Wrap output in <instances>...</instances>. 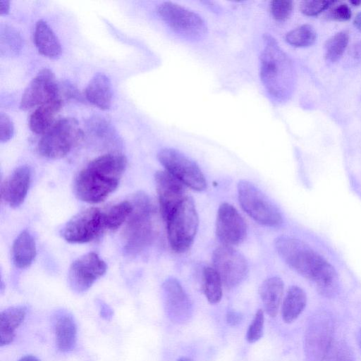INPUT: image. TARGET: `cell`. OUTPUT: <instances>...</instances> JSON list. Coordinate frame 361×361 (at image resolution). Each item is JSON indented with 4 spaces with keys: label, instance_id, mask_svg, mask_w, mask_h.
Listing matches in <instances>:
<instances>
[{
    "label": "cell",
    "instance_id": "cell-30",
    "mask_svg": "<svg viewBox=\"0 0 361 361\" xmlns=\"http://www.w3.org/2000/svg\"><path fill=\"white\" fill-rule=\"evenodd\" d=\"M349 42V34L343 30L331 37L324 45L325 58L331 62L338 60L344 53Z\"/></svg>",
    "mask_w": 361,
    "mask_h": 361
},
{
    "label": "cell",
    "instance_id": "cell-35",
    "mask_svg": "<svg viewBox=\"0 0 361 361\" xmlns=\"http://www.w3.org/2000/svg\"><path fill=\"white\" fill-rule=\"evenodd\" d=\"M329 361H355V359L347 344L341 342L333 348Z\"/></svg>",
    "mask_w": 361,
    "mask_h": 361
},
{
    "label": "cell",
    "instance_id": "cell-23",
    "mask_svg": "<svg viewBox=\"0 0 361 361\" xmlns=\"http://www.w3.org/2000/svg\"><path fill=\"white\" fill-rule=\"evenodd\" d=\"M27 314L25 306H14L2 311L0 314V345L1 347L12 343L16 330L24 321Z\"/></svg>",
    "mask_w": 361,
    "mask_h": 361
},
{
    "label": "cell",
    "instance_id": "cell-32",
    "mask_svg": "<svg viewBox=\"0 0 361 361\" xmlns=\"http://www.w3.org/2000/svg\"><path fill=\"white\" fill-rule=\"evenodd\" d=\"M264 321V312L259 309L257 311L247 331L246 339L249 343H255L261 338L263 334Z\"/></svg>",
    "mask_w": 361,
    "mask_h": 361
},
{
    "label": "cell",
    "instance_id": "cell-18",
    "mask_svg": "<svg viewBox=\"0 0 361 361\" xmlns=\"http://www.w3.org/2000/svg\"><path fill=\"white\" fill-rule=\"evenodd\" d=\"M30 180V168L28 166L18 167L1 184V199L11 207H19L25 199Z\"/></svg>",
    "mask_w": 361,
    "mask_h": 361
},
{
    "label": "cell",
    "instance_id": "cell-43",
    "mask_svg": "<svg viewBox=\"0 0 361 361\" xmlns=\"http://www.w3.org/2000/svg\"><path fill=\"white\" fill-rule=\"evenodd\" d=\"M18 361H40L37 357L27 355L21 357Z\"/></svg>",
    "mask_w": 361,
    "mask_h": 361
},
{
    "label": "cell",
    "instance_id": "cell-21",
    "mask_svg": "<svg viewBox=\"0 0 361 361\" xmlns=\"http://www.w3.org/2000/svg\"><path fill=\"white\" fill-rule=\"evenodd\" d=\"M34 43L39 53L51 59L59 58L62 52L58 37L43 20H39L35 24Z\"/></svg>",
    "mask_w": 361,
    "mask_h": 361
},
{
    "label": "cell",
    "instance_id": "cell-25",
    "mask_svg": "<svg viewBox=\"0 0 361 361\" xmlns=\"http://www.w3.org/2000/svg\"><path fill=\"white\" fill-rule=\"evenodd\" d=\"M36 255V246L29 231H22L15 239L12 247L13 261L20 269L28 267Z\"/></svg>",
    "mask_w": 361,
    "mask_h": 361
},
{
    "label": "cell",
    "instance_id": "cell-26",
    "mask_svg": "<svg viewBox=\"0 0 361 361\" xmlns=\"http://www.w3.org/2000/svg\"><path fill=\"white\" fill-rule=\"evenodd\" d=\"M307 303L305 292L299 286L289 288L284 298L281 314L286 323L294 322L302 313Z\"/></svg>",
    "mask_w": 361,
    "mask_h": 361
},
{
    "label": "cell",
    "instance_id": "cell-44",
    "mask_svg": "<svg viewBox=\"0 0 361 361\" xmlns=\"http://www.w3.org/2000/svg\"><path fill=\"white\" fill-rule=\"evenodd\" d=\"M357 340L358 345L361 350V328L359 329V331L357 333Z\"/></svg>",
    "mask_w": 361,
    "mask_h": 361
},
{
    "label": "cell",
    "instance_id": "cell-8",
    "mask_svg": "<svg viewBox=\"0 0 361 361\" xmlns=\"http://www.w3.org/2000/svg\"><path fill=\"white\" fill-rule=\"evenodd\" d=\"M334 321L326 311L315 312L310 319L304 336L306 361H325L332 346Z\"/></svg>",
    "mask_w": 361,
    "mask_h": 361
},
{
    "label": "cell",
    "instance_id": "cell-1",
    "mask_svg": "<svg viewBox=\"0 0 361 361\" xmlns=\"http://www.w3.org/2000/svg\"><path fill=\"white\" fill-rule=\"evenodd\" d=\"M274 246L283 260L300 275L313 281L321 294L329 297L336 293L338 276L334 267L307 243L281 235L275 240Z\"/></svg>",
    "mask_w": 361,
    "mask_h": 361
},
{
    "label": "cell",
    "instance_id": "cell-14",
    "mask_svg": "<svg viewBox=\"0 0 361 361\" xmlns=\"http://www.w3.org/2000/svg\"><path fill=\"white\" fill-rule=\"evenodd\" d=\"M59 97V88L55 75L50 69L44 68L37 73L25 89L20 108L28 110Z\"/></svg>",
    "mask_w": 361,
    "mask_h": 361
},
{
    "label": "cell",
    "instance_id": "cell-24",
    "mask_svg": "<svg viewBox=\"0 0 361 361\" xmlns=\"http://www.w3.org/2000/svg\"><path fill=\"white\" fill-rule=\"evenodd\" d=\"M283 282L277 276L267 279L259 288V295L267 314L275 317L283 293Z\"/></svg>",
    "mask_w": 361,
    "mask_h": 361
},
{
    "label": "cell",
    "instance_id": "cell-28",
    "mask_svg": "<svg viewBox=\"0 0 361 361\" xmlns=\"http://www.w3.org/2000/svg\"><path fill=\"white\" fill-rule=\"evenodd\" d=\"M202 286L207 300L218 303L222 297V281L214 267H206L202 272Z\"/></svg>",
    "mask_w": 361,
    "mask_h": 361
},
{
    "label": "cell",
    "instance_id": "cell-39",
    "mask_svg": "<svg viewBox=\"0 0 361 361\" xmlns=\"http://www.w3.org/2000/svg\"><path fill=\"white\" fill-rule=\"evenodd\" d=\"M99 307L100 314L102 317H104L106 319H109L112 317V310L106 303L101 302L99 304Z\"/></svg>",
    "mask_w": 361,
    "mask_h": 361
},
{
    "label": "cell",
    "instance_id": "cell-45",
    "mask_svg": "<svg viewBox=\"0 0 361 361\" xmlns=\"http://www.w3.org/2000/svg\"><path fill=\"white\" fill-rule=\"evenodd\" d=\"M178 361H192L189 357H182Z\"/></svg>",
    "mask_w": 361,
    "mask_h": 361
},
{
    "label": "cell",
    "instance_id": "cell-22",
    "mask_svg": "<svg viewBox=\"0 0 361 361\" xmlns=\"http://www.w3.org/2000/svg\"><path fill=\"white\" fill-rule=\"evenodd\" d=\"M62 104L63 101L59 97L37 107L29 118L30 130L35 134H44L56 122V116Z\"/></svg>",
    "mask_w": 361,
    "mask_h": 361
},
{
    "label": "cell",
    "instance_id": "cell-36",
    "mask_svg": "<svg viewBox=\"0 0 361 361\" xmlns=\"http://www.w3.org/2000/svg\"><path fill=\"white\" fill-rule=\"evenodd\" d=\"M14 127L8 116L4 113L0 114V141L6 142L13 135Z\"/></svg>",
    "mask_w": 361,
    "mask_h": 361
},
{
    "label": "cell",
    "instance_id": "cell-2",
    "mask_svg": "<svg viewBox=\"0 0 361 361\" xmlns=\"http://www.w3.org/2000/svg\"><path fill=\"white\" fill-rule=\"evenodd\" d=\"M126 165V157L120 154L109 153L95 158L77 175L75 195L87 203L104 201L118 187Z\"/></svg>",
    "mask_w": 361,
    "mask_h": 361
},
{
    "label": "cell",
    "instance_id": "cell-37",
    "mask_svg": "<svg viewBox=\"0 0 361 361\" xmlns=\"http://www.w3.org/2000/svg\"><path fill=\"white\" fill-rule=\"evenodd\" d=\"M334 4L328 13L329 17L339 21L348 20L352 16L350 7L346 4H338L337 5H334Z\"/></svg>",
    "mask_w": 361,
    "mask_h": 361
},
{
    "label": "cell",
    "instance_id": "cell-40",
    "mask_svg": "<svg viewBox=\"0 0 361 361\" xmlns=\"http://www.w3.org/2000/svg\"><path fill=\"white\" fill-rule=\"evenodd\" d=\"M10 9V1L8 0L0 1V14L6 15L8 13Z\"/></svg>",
    "mask_w": 361,
    "mask_h": 361
},
{
    "label": "cell",
    "instance_id": "cell-31",
    "mask_svg": "<svg viewBox=\"0 0 361 361\" xmlns=\"http://www.w3.org/2000/svg\"><path fill=\"white\" fill-rule=\"evenodd\" d=\"M21 37L16 31L6 27L1 31V50L8 49L9 52L17 54L21 48Z\"/></svg>",
    "mask_w": 361,
    "mask_h": 361
},
{
    "label": "cell",
    "instance_id": "cell-11",
    "mask_svg": "<svg viewBox=\"0 0 361 361\" xmlns=\"http://www.w3.org/2000/svg\"><path fill=\"white\" fill-rule=\"evenodd\" d=\"M213 267L227 288L238 286L246 277L248 264L245 257L231 246L221 245L212 254Z\"/></svg>",
    "mask_w": 361,
    "mask_h": 361
},
{
    "label": "cell",
    "instance_id": "cell-13",
    "mask_svg": "<svg viewBox=\"0 0 361 361\" xmlns=\"http://www.w3.org/2000/svg\"><path fill=\"white\" fill-rule=\"evenodd\" d=\"M106 263L95 252H89L75 260L68 271L71 289L78 293L87 291L106 271Z\"/></svg>",
    "mask_w": 361,
    "mask_h": 361
},
{
    "label": "cell",
    "instance_id": "cell-20",
    "mask_svg": "<svg viewBox=\"0 0 361 361\" xmlns=\"http://www.w3.org/2000/svg\"><path fill=\"white\" fill-rule=\"evenodd\" d=\"M85 95L88 102L102 110L111 105L112 89L109 78L104 73H96L89 81Z\"/></svg>",
    "mask_w": 361,
    "mask_h": 361
},
{
    "label": "cell",
    "instance_id": "cell-9",
    "mask_svg": "<svg viewBox=\"0 0 361 361\" xmlns=\"http://www.w3.org/2000/svg\"><path fill=\"white\" fill-rule=\"evenodd\" d=\"M157 12L173 32L187 39L198 40L207 33V27L202 17L180 5L165 1L159 5Z\"/></svg>",
    "mask_w": 361,
    "mask_h": 361
},
{
    "label": "cell",
    "instance_id": "cell-6",
    "mask_svg": "<svg viewBox=\"0 0 361 361\" xmlns=\"http://www.w3.org/2000/svg\"><path fill=\"white\" fill-rule=\"evenodd\" d=\"M169 245L176 252H184L193 243L199 219L193 200L188 196L165 221Z\"/></svg>",
    "mask_w": 361,
    "mask_h": 361
},
{
    "label": "cell",
    "instance_id": "cell-15",
    "mask_svg": "<svg viewBox=\"0 0 361 361\" xmlns=\"http://www.w3.org/2000/svg\"><path fill=\"white\" fill-rule=\"evenodd\" d=\"M216 234L224 245L233 246L241 243L247 235V226L238 210L224 202L218 209Z\"/></svg>",
    "mask_w": 361,
    "mask_h": 361
},
{
    "label": "cell",
    "instance_id": "cell-10",
    "mask_svg": "<svg viewBox=\"0 0 361 361\" xmlns=\"http://www.w3.org/2000/svg\"><path fill=\"white\" fill-rule=\"evenodd\" d=\"M166 171L192 190L202 191L207 181L198 165L182 152L172 148H164L157 154Z\"/></svg>",
    "mask_w": 361,
    "mask_h": 361
},
{
    "label": "cell",
    "instance_id": "cell-29",
    "mask_svg": "<svg viewBox=\"0 0 361 361\" xmlns=\"http://www.w3.org/2000/svg\"><path fill=\"white\" fill-rule=\"evenodd\" d=\"M317 39V32L308 24L300 25L286 35V42L296 47H306L312 45Z\"/></svg>",
    "mask_w": 361,
    "mask_h": 361
},
{
    "label": "cell",
    "instance_id": "cell-46",
    "mask_svg": "<svg viewBox=\"0 0 361 361\" xmlns=\"http://www.w3.org/2000/svg\"><path fill=\"white\" fill-rule=\"evenodd\" d=\"M350 3L352 4H353L354 6H358V5L361 4V1H350Z\"/></svg>",
    "mask_w": 361,
    "mask_h": 361
},
{
    "label": "cell",
    "instance_id": "cell-4",
    "mask_svg": "<svg viewBox=\"0 0 361 361\" xmlns=\"http://www.w3.org/2000/svg\"><path fill=\"white\" fill-rule=\"evenodd\" d=\"M260 76L271 97L284 99L288 96L293 82V67L288 57L269 36L265 38L261 55Z\"/></svg>",
    "mask_w": 361,
    "mask_h": 361
},
{
    "label": "cell",
    "instance_id": "cell-17",
    "mask_svg": "<svg viewBox=\"0 0 361 361\" xmlns=\"http://www.w3.org/2000/svg\"><path fill=\"white\" fill-rule=\"evenodd\" d=\"M160 212L164 221L187 197L185 185L168 171H159L155 174Z\"/></svg>",
    "mask_w": 361,
    "mask_h": 361
},
{
    "label": "cell",
    "instance_id": "cell-38",
    "mask_svg": "<svg viewBox=\"0 0 361 361\" xmlns=\"http://www.w3.org/2000/svg\"><path fill=\"white\" fill-rule=\"evenodd\" d=\"M242 321V316L235 311H229L226 314V322L231 326L238 325Z\"/></svg>",
    "mask_w": 361,
    "mask_h": 361
},
{
    "label": "cell",
    "instance_id": "cell-27",
    "mask_svg": "<svg viewBox=\"0 0 361 361\" xmlns=\"http://www.w3.org/2000/svg\"><path fill=\"white\" fill-rule=\"evenodd\" d=\"M132 211V202L125 201L114 204L103 212L104 229L116 230L130 216Z\"/></svg>",
    "mask_w": 361,
    "mask_h": 361
},
{
    "label": "cell",
    "instance_id": "cell-19",
    "mask_svg": "<svg viewBox=\"0 0 361 361\" xmlns=\"http://www.w3.org/2000/svg\"><path fill=\"white\" fill-rule=\"evenodd\" d=\"M54 328L58 349L63 353L73 350L77 341V325L73 316L59 312L54 317Z\"/></svg>",
    "mask_w": 361,
    "mask_h": 361
},
{
    "label": "cell",
    "instance_id": "cell-34",
    "mask_svg": "<svg viewBox=\"0 0 361 361\" xmlns=\"http://www.w3.org/2000/svg\"><path fill=\"white\" fill-rule=\"evenodd\" d=\"M335 1H304L300 6V11L307 16H316L332 6Z\"/></svg>",
    "mask_w": 361,
    "mask_h": 361
},
{
    "label": "cell",
    "instance_id": "cell-12",
    "mask_svg": "<svg viewBox=\"0 0 361 361\" xmlns=\"http://www.w3.org/2000/svg\"><path fill=\"white\" fill-rule=\"evenodd\" d=\"M104 229L103 211L87 208L74 216L64 226L61 235L71 243L92 241Z\"/></svg>",
    "mask_w": 361,
    "mask_h": 361
},
{
    "label": "cell",
    "instance_id": "cell-16",
    "mask_svg": "<svg viewBox=\"0 0 361 361\" xmlns=\"http://www.w3.org/2000/svg\"><path fill=\"white\" fill-rule=\"evenodd\" d=\"M161 290L165 312L169 319L177 324L187 322L192 314V305L180 282L169 278L164 282Z\"/></svg>",
    "mask_w": 361,
    "mask_h": 361
},
{
    "label": "cell",
    "instance_id": "cell-41",
    "mask_svg": "<svg viewBox=\"0 0 361 361\" xmlns=\"http://www.w3.org/2000/svg\"><path fill=\"white\" fill-rule=\"evenodd\" d=\"M353 24L357 30L361 31V12L357 13V16H355L353 21Z\"/></svg>",
    "mask_w": 361,
    "mask_h": 361
},
{
    "label": "cell",
    "instance_id": "cell-33",
    "mask_svg": "<svg viewBox=\"0 0 361 361\" xmlns=\"http://www.w3.org/2000/svg\"><path fill=\"white\" fill-rule=\"evenodd\" d=\"M293 8V4L290 1H273L270 5V11L273 18L279 22L286 20L291 15Z\"/></svg>",
    "mask_w": 361,
    "mask_h": 361
},
{
    "label": "cell",
    "instance_id": "cell-7",
    "mask_svg": "<svg viewBox=\"0 0 361 361\" xmlns=\"http://www.w3.org/2000/svg\"><path fill=\"white\" fill-rule=\"evenodd\" d=\"M238 194L243 209L255 221L269 227H279L282 224L283 218L278 207L253 183L240 180L238 184Z\"/></svg>",
    "mask_w": 361,
    "mask_h": 361
},
{
    "label": "cell",
    "instance_id": "cell-3",
    "mask_svg": "<svg viewBox=\"0 0 361 361\" xmlns=\"http://www.w3.org/2000/svg\"><path fill=\"white\" fill-rule=\"evenodd\" d=\"M133 211L123 233L126 253L139 254L154 241L157 235L154 207L144 192H137L133 198Z\"/></svg>",
    "mask_w": 361,
    "mask_h": 361
},
{
    "label": "cell",
    "instance_id": "cell-42",
    "mask_svg": "<svg viewBox=\"0 0 361 361\" xmlns=\"http://www.w3.org/2000/svg\"><path fill=\"white\" fill-rule=\"evenodd\" d=\"M354 56L356 58L361 57V43L355 45L353 49Z\"/></svg>",
    "mask_w": 361,
    "mask_h": 361
},
{
    "label": "cell",
    "instance_id": "cell-5",
    "mask_svg": "<svg viewBox=\"0 0 361 361\" xmlns=\"http://www.w3.org/2000/svg\"><path fill=\"white\" fill-rule=\"evenodd\" d=\"M84 135L76 119L62 118L56 120L42 135L37 144V151L44 157L61 159L82 141Z\"/></svg>",
    "mask_w": 361,
    "mask_h": 361
}]
</instances>
